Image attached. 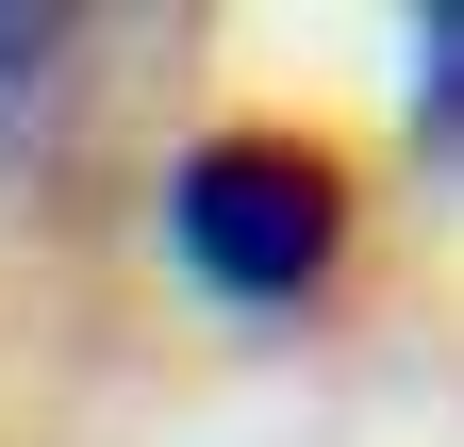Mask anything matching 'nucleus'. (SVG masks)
<instances>
[{
	"instance_id": "f257e3e1",
	"label": "nucleus",
	"mask_w": 464,
	"mask_h": 447,
	"mask_svg": "<svg viewBox=\"0 0 464 447\" xmlns=\"http://www.w3.org/2000/svg\"><path fill=\"white\" fill-rule=\"evenodd\" d=\"M348 249V166L315 133H199L166 166V265L232 315H299Z\"/></svg>"
},
{
	"instance_id": "f03ea898",
	"label": "nucleus",
	"mask_w": 464,
	"mask_h": 447,
	"mask_svg": "<svg viewBox=\"0 0 464 447\" xmlns=\"http://www.w3.org/2000/svg\"><path fill=\"white\" fill-rule=\"evenodd\" d=\"M415 133H464V0L415 17Z\"/></svg>"
},
{
	"instance_id": "7ed1b4c3",
	"label": "nucleus",
	"mask_w": 464,
	"mask_h": 447,
	"mask_svg": "<svg viewBox=\"0 0 464 447\" xmlns=\"http://www.w3.org/2000/svg\"><path fill=\"white\" fill-rule=\"evenodd\" d=\"M50 50H67V17H0V100H17V83H50Z\"/></svg>"
}]
</instances>
